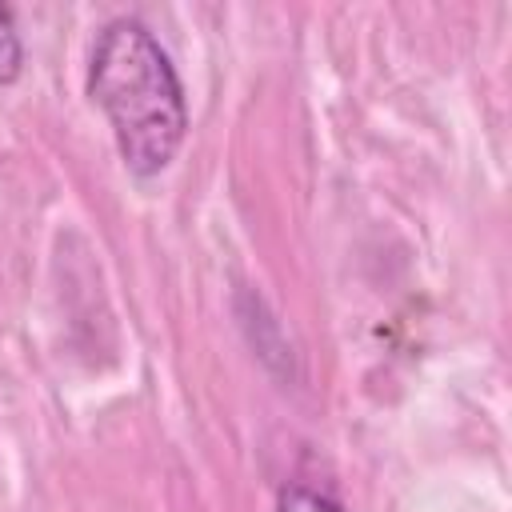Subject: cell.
<instances>
[{
    "mask_svg": "<svg viewBox=\"0 0 512 512\" xmlns=\"http://www.w3.org/2000/svg\"><path fill=\"white\" fill-rule=\"evenodd\" d=\"M88 92L104 108L116 148L136 176H156L184 144L188 104L172 56L136 16L100 28L88 60Z\"/></svg>",
    "mask_w": 512,
    "mask_h": 512,
    "instance_id": "1",
    "label": "cell"
},
{
    "mask_svg": "<svg viewBox=\"0 0 512 512\" xmlns=\"http://www.w3.org/2000/svg\"><path fill=\"white\" fill-rule=\"evenodd\" d=\"M20 64H24V48L12 24V8L0 4V84H12L20 76Z\"/></svg>",
    "mask_w": 512,
    "mask_h": 512,
    "instance_id": "2",
    "label": "cell"
},
{
    "mask_svg": "<svg viewBox=\"0 0 512 512\" xmlns=\"http://www.w3.org/2000/svg\"><path fill=\"white\" fill-rule=\"evenodd\" d=\"M276 512H340L324 492L316 488H304V484H288L280 488V500H276Z\"/></svg>",
    "mask_w": 512,
    "mask_h": 512,
    "instance_id": "3",
    "label": "cell"
}]
</instances>
